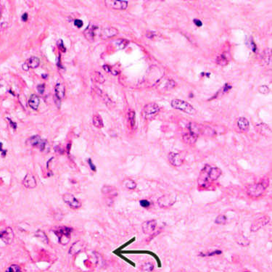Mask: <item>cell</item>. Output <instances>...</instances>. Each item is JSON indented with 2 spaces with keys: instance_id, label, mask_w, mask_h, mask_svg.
<instances>
[{
  "instance_id": "obj_22",
  "label": "cell",
  "mask_w": 272,
  "mask_h": 272,
  "mask_svg": "<svg viewBox=\"0 0 272 272\" xmlns=\"http://www.w3.org/2000/svg\"><path fill=\"white\" fill-rule=\"evenodd\" d=\"M40 103L39 98L38 97V96H36V94H33L31 96V97L28 100V105L31 107L32 109L36 110L39 108V105Z\"/></svg>"
},
{
  "instance_id": "obj_18",
  "label": "cell",
  "mask_w": 272,
  "mask_h": 272,
  "mask_svg": "<svg viewBox=\"0 0 272 272\" xmlns=\"http://www.w3.org/2000/svg\"><path fill=\"white\" fill-rule=\"evenodd\" d=\"M221 175V171L218 168L211 167L209 169L208 173V179H210L211 181L217 180L220 177Z\"/></svg>"
},
{
  "instance_id": "obj_9",
  "label": "cell",
  "mask_w": 272,
  "mask_h": 272,
  "mask_svg": "<svg viewBox=\"0 0 272 272\" xmlns=\"http://www.w3.org/2000/svg\"><path fill=\"white\" fill-rule=\"evenodd\" d=\"M63 200L66 204H68V205H69L73 209H78L81 206V203L71 194L64 195Z\"/></svg>"
},
{
  "instance_id": "obj_42",
  "label": "cell",
  "mask_w": 272,
  "mask_h": 272,
  "mask_svg": "<svg viewBox=\"0 0 272 272\" xmlns=\"http://www.w3.org/2000/svg\"><path fill=\"white\" fill-rule=\"evenodd\" d=\"M249 47L250 48V49H252V50L253 51V52H255V51L256 50V46H255V44H254V42H253V41H250V43Z\"/></svg>"
},
{
  "instance_id": "obj_27",
  "label": "cell",
  "mask_w": 272,
  "mask_h": 272,
  "mask_svg": "<svg viewBox=\"0 0 272 272\" xmlns=\"http://www.w3.org/2000/svg\"><path fill=\"white\" fill-rule=\"evenodd\" d=\"M216 63L218 65H221V66H224L226 65L229 62V58L225 55L224 54H221V55L218 56L216 60Z\"/></svg>"
},
{
  "instance_id": "obj_43",
  "label": "cell",
  "mask_w": 272,
  "mask_h": 272,
  "mask_svg": "<svg viewBox=\"0 0 272 272\" xmlns=\"http://www.w3.org/2000/svg\"><path fill=\"white\" fill-rule=\"evenodd\" d=\"M194 23L197 27L202 26V25H203L202 22H201L200 20H197V19H195V20H194Z\"/></svg>"
},
{
  "instance_id": "obj_40",
  "label": "cell",
  "mask_w": 272,
  "mask_h": 272,
  "mask_svg": "<svg viewBox=\"0 0 272 272\" xmlns=\"http://www.w3.org/2000/svg\"><path fill=\"white\" fill-rule=\"evenodd\" d=\"M88 163H89V166H90V169H92V170L93 171H96V166H94V165L93 164V163H92V159H90V158H89V159L88 160Z\"/></svg>"
},
{
  "instance_id": "obj_34",
  "label": "cell",
  "mask_w": 272,
  "mask_h": 272,
  "mask_svg": "<svg viewBox=\"0 0 272 272\" xmlns=\"http://www.w3.org/2000/svg\"><path fill=\"white\" fill-rule=\"evenodd\" d=\"M6 272H21L20 268L17 265H11L9 268H7Z\"/></svg>"
},
{
  "instance_id": "obj_7",
  "label": "cell",
  "mask_w": 272,
  "mask_h": 272,
  "mask_svg": "<svg viewBox=\"0 0 272 272\" xmlns=\"http://www.w3.org/2000/svg\"><path fill=\"white\" fill-rule=\"evenodd\" d=\"M175 201V198L171 195H163L158 199V204L161 208L167 209L172 206Z\"/></svg>"
},
{
  "instance_id": "obj_46",
  "label": "cell",
  "mask_w": 272,
  "mask_h": 272,
  "mask_svg": "<svg viewBox=\"0 0 272 272\" xmlns=\"http://www.w3.org/2000/svg\"><path fill=\"white\" fill-rule=\"evenodd\" d=\"M8 120H9V124H11V126H12V127L14 129H16V127H17V125H16L15 123L12 122V121H11L10 119H9V118H8Z\"/></svg>"
},
{
  "instance_id": "obj_39",
  "label": "cell",
  "mask_w": 272,
  "mask_h": 272,
  "mask_svg": "<svg viewBox=\"0 0 272 272\" xmlns=\"http://www.w3.org/2000/svg\"><path fill=\"white\" fill-rule=\"evenodd\" d=\"M74 25H76V27H77V28H81V27L83 26V22H82V20H75V21H74Z\"/></svg>"
},
{
  "instance_id": "obj_33",
  "label": "cell",
  "mask_w": 272,
  "mask_h": 272,
  "mask_svg": "<svg viewBox=\"0 0 272 272\" xmlns=\"http://www.w3.org/2000/svg\"><path fill=\"white\" fill-rule=\"evenodd\" d=\"M215 223L216 224H225L226 223V217L224 215H219L218 216L215 220Z\"/></svg>"
},
{
  "instance_id": "obj_1",
  "label": "cell",
  "mask_w": 272,
  "mask_h": 272,
  "mask_svg": "<svg viewBox=\"0 0 272 272\" xmlns=\"http://www.w3.org/2000/svg\"><path fill=\"white\" fill-rule=\"evenodd\" d=\"M72 231L73 229L68 226H56L53 229L54 233L58 237L59 242L62 245H65L70 242Z\"/></svg>"
},
{
  "instance_id": "obj_23",
  "label": "cell",
  "mask_w": 272,
  "mask_h": 272,
  "mask_svg": "<svg viewBox=\"0 0 272 272\" xmlns=\"http://www.w3.org/2000/svg\"><path fill=\"white\" fill-rule=\"evenodd\" d=\"M54 91H55V94L57 96V97L58 99H62L65 97V86L63 84H56L55 88H54Z\"/></svg>"
},
{
  "instance_id": "obj_4",
  "label": "cell",
  "mask_w": 272,
  "mask_h": 272,
  "mask_svg": "<svg viewBox=\"0 0 272 272\" xmlns=\"http://www.w3.org/2000/svg\"><path fill=\"white\" fill-rule=\"evenodd\" d=\"M265 190V187L263 184L257 183L251 184L247 187V193L250 197L257 198L263 194Z\"/></svg>"
},
{
  "instance_id": "obj_26",
  "label": "cell",
  "mask_w": 272,
  "mask_h": 272,
  "mask_svg": "<svg viewBox=\"0 0 272 272\" xmlns=\"http://www.w3.org/2000/svg\"><path fill=\"white\" fill-rule=\"evenodd\" d=\"M92 121H93V124L95 127L98 128V129H101L103 127V121H102V117L100 115H94Z\"/></svg>"
},
{
  "instance_id": "obj_6",
  "label": "cell",
  "mask_w": 272,
  "mask_h": 272,
  "mask_svg": "<svg viewBox=\"0 0 272 272\" xmlns=\"http://www.w3.org/2000/svg\"><path fill=\"white\" fill-rule=\"evenodd\" d=\"M270 218L268 216H263L258 218L257 219L254 221L253 223L251 225V231L252 232H255V231H258L260 229L263 228L265 225L268 224Z\"/></svg>"
},
{
  "instance_id": "obj_2",
  "label": "cell",
  "mask_w": 272,
  "mask_h": 272,
  "mask_svg": "<svg viewBox=\"0 0 272 272\" xmlns=\"http://www.w3.org/2000/svg\"><path fill=\"white\" fill-rule=\"evenodd\" d=\"M171 106L173 108L177 109V110L183 111L184 113H188V114L193 115L196 113V110L194 108V107L192 106L190 103L187 102L183 101L181 100H174L171 102Z\"/></svg>"
},
{
  "instance_id": "obj_31",
  "label": "cell",
  "mask_w": 272,
  "mask_h": 272,
  "mask_svg": "<svg viewBox=\"0 0 272 272\" xmlns=\"http://www.w3.org/2000/svg\"><path fill=\"white\" fill-rule=\"evenodd\" d=\"M271 50L270 49H268V50L265 51L263 52V56H262V60L263 62H264V64H269L271 62Z\"/></svg>"
},
{
  "instance_id": "obj_41",
  "label": "cell",
  "mask_w": 272,
  "mask_h": 272,
  "mask_svg": "<svg viewBox=\"0 0 272 272\" xmlns=\"http://www.w3.org/2000/svg\"><path fill=\"white\" fill-rule=\"evenodd\" d=\"M44 89H45V86H44V84H41V85H39L37 87L38 91L40 92L41 94H43L44 92Z\"/></svg>"
},
{
  "instance_id": "obj_45",
  "label": "cell",
  "mask_w": 272,
  "mask_h": 272,
  "mask_svg": "<svg viewBox=\"0 0 272 272\" xmlns=\"http://www.w3.org/2000/svg\"><path fill=\"white\" fill-rule=\"evenodd\" d=\"M103 68H104V70H105L106 72H108V73H110V72H111V69H110V66H108V65H104V66H103Z\"/></svg>"
},
{
  "instance_id": "obj_24",
  "label": "cell",
  "mask_w": 272,
  "mask_h": 272,
  "mask_svg": "<svg viewBox=\"0 0 272 272\" xmlns=\"http://www.w3.org/2000/svg\"><path fill=\"white\" fill-rule=\"evenodd\" d=\"M91 79L94 81V82L100 83V84H102V83L105 82V78H104V76H102L101 73H100V72L97 71L92 73V75H91Z\"/></svg>"
},
{
  "instance_id": "obj_12",
  "label": "cell",
  "mask_w": 272,
  "mask_h": 272,
  "mask_svg": "<svg viewBox=\"0 0 272 272\" xmlns=\"http://www.w3.org/2000/svg\"><path fill=\"white\" fill-rule=\"evenodd\" d=\"M169 161L174 166H180L184 163V158L179 153H170L169 154Z\"/></svg>"
},
{
  "instance_id": "obj_11",
  "label": "cell",
  "mask_w": 272,
  "mask_h": 272,
  "mask_svg": "<svg viewBox=\"0 0 272 272\" xmlns=\"http://www.w3.org/2000/svg\"><path fill=\"white\" fill-rule=\"evenodd\" d=\"M157 227V222L156 220H150L144 222L142 224V231L145 234H153V231L156 229Z\"/></svg>"
},
{
  "instance_id": "obj_32",
  "label": "cell",
  "mask_w": 272,
  "mask_h": 272,
  "mask_svg": "<svg viewBox=\"0 0 272 272\" xmlns=\"http://www.w3.org/2000/svg\"><path fill=\"white\" fill-rule=\"evenodd\" d=\"M116 44L117 47H118V49H122L126 47V45L129 44V41L125 39H118L116 41Z\"/></svg>"
},
{
  "instance_id": "obj_35",
  "label": "cell",
  "mask_w": 272,
  "mask_h": 272,
  "mask_svg": "<svg viewBox=\"0 0 272 272\" xmlns=\"http://www.w3.org/2000/svg\"><path fill=\"white\" fill-rule=\"evenodd\" d=\"M258 91H259V92H260V93H261V94H268V92H269V88L268 87V86H265V85H263V86H260V87L258 88Z\"/></svg>"
},
{
  "instance_id": "obj_14",
  "label": "cell",
  "mask_w": 272,
  "mask_h": 272,
  "mask_svg": "<svg viewBox=\"0 0 272 272\" xmlns=\"http://www.w3.org/2000/svg\"><path fill=\"white\" fill-rule=\"evenodd\" d=\"M40 64V60L38 57H32L31 58L28 59L26 62L23 65V68L24 70H28L30 68H36Z\"/></svg>"
},
{
  "instance_id": "obj_29",
  "label": "cell",
  "mask_w": 272,
  "mask_h": 272,
  "mask_svg": "<svg viewBox=\"0 0 272 272\" xmlns=\"http://www.w3.org/2000/svg\"><path fill=\"white\" fill-rule=\"evenodd\" d=\"M123 184L126 188L129 189V190H134L137 187V184L134 181L132 180V179H126V180L124 181Z\"/></svg>"
},
{
  "instance_id": "obj_44",
  "label": "cell",
  "mask_w": 272,
  "mask_h": 272,
  "mask_svg": "<svg viewBox=\"0 0 272 272\" xmlns=\"http://www.w3.org/2000/svg\"><path fill=\"white\" fill-rule=\"evenodd\" d=\"M156 35V33H153V32H149V33H147V36H148V38H150V39H153Z\"/></svg>"
},
{
  "instance_id": "obj_25",
  "label": "cell",
  "mask_w": 272,
  "mask_h": 272,
  "mask_svg": "<svg viewBox=\"0 0 272 272\" xmlns=\"http://www.w3.org/2000/svg\"><path fill=\"white\" fill-rule=\"evenodd\" d=\"M102 192L104 194L108 195L110 197H116L118 193H117V190L113 187L110 186H105L102 189Z\"/></svg>"
},
{
  "instance_id": "obj_19",
  "label": "cell",
  "mask_w": 272,
  "mask_h": 272,
  "mask_svg": "<svg viewBox=\"0 0 272 272\" xmlns=\"http://www.w3.org/2000/svg\"><path fill=\"white\" fill-rule=\"evenodd\" d=\"M234 240L238 245L241 246H248L250 245V240L247 237L244 236L241 233H236L234 235Z\"/></svg>"
},
{
  "instance_id": "obj_21",
  "label": "cell",
  "mask_w": 272,
  "mask_h": 272,
  "mask_svg": "<svg viewBox=\"0 0 272 272\" xmlns=\"http://www.w3.org/2000/svg\"><path fill=\"white\" fill-rule=\"evenodd\" d=\"M237 126L242 132H247L250 128L249 121H247V118L241 117L237 120Z\"/></svg>"
},
{
  "instance_id": "obj_37",
  "label": "cell",
  "mask_w": 272,
  "mask_h": 272,
  "mask_svg": "<svg viewBox=\"0 0 272 272\" xmlns=\"http://www.w3.org/2000/svg\"><path fill=\"white\" fill-rule=\"evenodd\" d=\"M140 205L143 208H148L150 206V203L147 200H140Z\"/></svg>"
},
{
  "instance_id": "obj_10",
  "label": "cell",
  "mask_w": 272,
  "mask_h": 272,
  "mask_svg": "<svg viewBox=\"0 0 272 272\" xmlns=\"http://www.w3.org/2000/svg\"><path fill=\"white\" fill-rule=\"evenodd\" d=\"M28 142H29V144L31 146L39 148L41 151L45 150L46 147H47V141L41 140L39 136H34V137H31V138L29 139Z\"/></svg>"
},
{
  "instance_id": "obj_20",
  "label": "cell",
  "mask_w": 272,
  "mask_h": 272,
  "mask_svg": "<svg viewBox=\"0 0 272 272\" xmlns=\"http://www.w3.org/2000/svg\"><path fill=\"white\" fill-rule=\"evenodd\" d=\"M198 136L195 135V134H193V133L188 132L184 133L183 134V140L185 143L188 144V145H193L196 142L197 140Z\"/></svg>"
},
{
  "instance_id": "obj_17",
  "label": "cell",
  "mask_w": 272,
  "mask_h": 272,
  "mask_svg": "<svg viewBox=\"0 0 272 272\" xmlns=\"http://www.w3.org/2000/svg\"><path fill=\"white\" fill-rule=\"evenodd\" d=\"M23 184L25 188L33 189L36 187V181L32 174H27L23 181Z\"/></svg>"
},
{
  "instance_id": "obj_49",
  "label": "cell",
  "mask_w": 272,
  "mask_h": 272,
  "mask_svg": "<svg viewBox=\"0 0 272 272\" xmlns=\"http://www.w3.org/2000/svg\"><path fill=\"white\" fill-rule=\"evenodd\" d=\"M246 272H250V271H246Z\"/></svg>"
},
{
  "instance_id": "obj_13",
  "label": "cell",
  "mask_w": 272,
  "mask_h": 272,
  "mask_svg": "<svg viewBox=\"0 0 272 272\" xmlns=\"http://www.w3.org/2000/svg\"><path fill=\"white\" fill-rule=\"evenodd\" d=\"M118 33V31L116 28L110 27V28H104L103 30H102L101 33H100V38L103 40L108 39L109 38H111L116 36Z\"/></svg>"
},
{
  "instance_id": "obj_3",
  "label": "cell",
  "mask_w": 272,
  "mask_h": 272,
  "mask_svg": "<svg viewBox=\"0 0 272 272\" xmlns=\"http://www.w3.org/2000/svg\"><path fill=\"white\" fill-rule=\"evenodd\" d=\"M160 112V107L156 103H149L144 107L142 116L146 120H152L156 117Z\"/></svg>"
},
{
  "instance_id": "obj_8",
  "label": "cell",
  "mask_w": 272,
  "mask_h": 272,
  "mask_svg": "<svg viewBox=\"0 0 272 272\" xmlns=\"http://www.w3.org/2000/svg\"><path fill=\"white\" fill-rule=\"evenodd\" d=\"M106 6L109 8L114 9H126L128 7L127 1H119V0H106L105 1Z\"/></svg>"
},
{
  "instance_id": "obj_38",
  "label": "cell",
  "mask_w": 272,
  "mask_h": 272,
  "mask_svg": "<svg viewBox=\"0 0 272 272\" xmlns=\"http://www.w3.org/2000/svg\"><path fill=\"white\" fill-rule=\"evenodd\" d=\"M143 268L144 269L147 270V271H152L153 269V265L150 263H146V264L144 265Z\"/></svg>"
},
{
  "instance_id": "obj_16",
  "label": "cell",
  "mask_w": 272,
  "mask_h": 272,
  "mask_svg": "<svg viewBox=\"0 0 272 272\" xmlns=\"http://www.w3.org/2000/svg\"><path fill=\"white\" fill-rule=\"evenodd\" d=\"M97 29V27L92 24H89V26L86 28L85 31H84V36L86 39L89 41H93L95 36V31Z\"/></svg>"
},
{
  "instance_id": "obj_48",
  "label": "cell",
  "mask_w": 272,
  "mask_h": 272,
  "mask_svg": "<svg viewBox=\"0 0 272 272\" xmlns=\"http://www.w3.org/2000/svg\"><path fill=\"white\" fill-rule=\"evenodd\" d=\"M0 17H1V12H0Z\"/></svg>"
},
{
  "instance_id": "obj_5",
  "label": "cell",
  "mask_w": 272,
  "mask_h": 272,
  "mask_svg": "<svg viewBox=\"0 0 272 272\" xmlns=\"http://www.w3.org/2000/svg\"><path fill=\"white\" fill-rule=\"evenodd\" d=\"M0 239L7 245L12 242L14 239V232L11 227L7 226H0Z\"/></svg>"
},
{
  "instance_id": "obj_47",
  "label": "cell",
  "mask_w": 272,
  "mask_h": 272,
  "mask_svg": "<svg viewBox=\"0 0 272 272\" xmlns=\"http://www.w3.org/2000/svg\"><path fill=\"white\" fill-rule=\"evenodd\" d=\"M22 20H23V21H26V20H28V14L24 13L23 16H22Z\"/></svg>"
},
{
  "instance_id": "obj_36",
  "label": "cell",
  "mask_w": 272,
  "mask_h": 272,
  "mask_svg": "<svg viewBox=\"0 0 272 272\" xmlns=\"http://www.w3.org/2000/svg\"><path fill=\"white\" fill-rule=\"evenodd\" d=\"M176 85H177V84H176V82L174 81H173V80H169V81H167V83H166V89H173V88H174L176 86Z\"/></svg>"
},
{
  "instance_id": "obj_15",
  "label": "cell",
  "mask_w": 272,
  "mask_h": 272,
  "mask_svg": "<svg viewBox=\"0 0 272 272\" xmlns=\"http://www.w3.org/2000/svg\"><path fill=\"white\" fill-rule=\"evenodd\" d=\"M255 129H256L258 133H259V134H261V135L264 136V137H271V130L269 128V126H267L266 124H263V123L257 124L256 126H255Z\"/></svg>"
},
{
  "instance_id": "obj_28",
  "label": "cell",
  "mask_w": 272,
  "mask_h": 272,
  "mask_svg": "<svg viewBox=\"0 0 272 272\" xmlns=\"http://www.w3.org/2000/svg\"><path fill=\"white\" fill-rule=\"evenodd\" d=\"M36 237L37 238H39L41 241H42L43 242L46 243V244H48L49 242V239H48V237L45 233L44 232L41 230H38L36 232Z\"/></svg>"
},
{
  "instance_id": "obj_30",
  "label": "cell",
  "mask_w": 272,
  "mask_h": 272,
  "mask_svg": "<svg viewBox=\"0 0 272 272\" xmlns=\"http://www.w3.org/2000/svg\"><path fill=\"white\" fill-rule=\"evenodd\" d=\"M128 119H129V124L131 127L134 128L135 126V112L134 110H129L128 113Z\"/></svg>"
}]
</instances>
